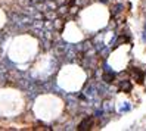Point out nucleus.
I'll use <instances>...</instances> for the list:
<instances>
[{
	"label": "nucleus",
	"mask_w": 146,
	"mask_h": 131,
	"mask_svg": "<svg viewBox=\"0 0 146 131\" xmlns=\"http://www.w3.org/2000/svg\"><path fill=\"white\" fill-rule=\"evenodd\" d=\"M93 118H86L81 124L78 125V130H89L90 127H92V124H93Z\"/></svg>",
	"instance_id": "1"
},
{
	"label": "nucleus",
	"mask_w": 146,
	"mask_h": 131,
	"mask_svg": "<svg viewBox=\"0 0 146 131\" xmlns=\"http://www.w3.org/2000/svg\"><path fill=\"white\" fill-rule=\"evenodd\" d=\"M133 74H134V77H136V80L139 81V83H142L143 81V78H145V74L140 71V69H137V68H134L133 69Z\"/></svg>",
	"instance_id": "2"
},
{
	"label": "nucleus",
	"mask_w": 146,
	"mask_h": 131,
	"mask_svg": "<svg viewBox=\"0 0 146 131\" xmlns=\"http://www.w3.org/2000/svg\"><path fill=\"white\" fill-rule=\"evenodd\" d=\"M119 89L124 90V91H130V90H131V84H130V81H123L121 84H119Z\"/></svg>",
	"instance_id": "3"
},
{
	"label": "nucleus",
	"mask_w": 146,
	"mask_h": 131,
	"mask_svg": "<svg viewBox=\"0 0 146 131\" xmlns=\"http://www.w3.org/2000/svg\"><path fill=\"white\" fill-rule=\"evenodd\" d=\"M104 80H105L106 83H112V81L115 80V75H114L112 72H105V74H104Z\"/></svg>",
	"instance_id": "4"
}]
</instances>
